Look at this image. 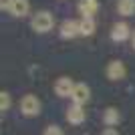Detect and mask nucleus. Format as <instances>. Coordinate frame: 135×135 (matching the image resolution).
I'll list each match as a JSON object with an SVG mask.
<instances>
[{
	"label": "nucleus",
	"instance_id": "5",
	"mask_svg": "<svg viewBox=\"0 0 135 135\" xmlns=\"http://www.w3.org/2000/svg\"><path fill=\"white\" fill-rule=\"evenodd\" d=\"M105 75H107L109 81H123L125 75H127V69H125V62L115 59V61L107 62V69H105Z\"/></svg>",
	"mask_w": 135,
	"mask_h": 135
},
{
	"label": "nucleus",
	"instance_id": "13",
	"mask_svg": "<svg viewBox=\"0 0 135 135\" xmlns=\"http://www.w3.org/2000/svg\"><path fill=\"white\" fill-rule=\"evenodd\" d=\"M95 28V18H81V36H93Z\"/></svg>",
	"mask_w": 135,
	"mask_h": 135
},
{
	"label": "nucleus",
	"instance_id": "14",
	"mask_svg": "<svg viewBox=\"0 0 135 135\" xmlns=\"http://www.w3.org/2000/svg\"><path fill=\"white\" fill-rule=\"evenodd\" d=\"M8 109H10V93L2 91V93H0V111L6 113Z\"/></svg>",
	"mask_w": 135,
	"mask_h": 135
},
{
	"label": "nucleus",
	"instance_id": "12",
	"mask_svg": "<svg viewBox=\"0 0 135 135\" xmlns=\"http://www.w3.org/2000/svg\"><path fill=\"white\" fill-rule=\"evenodd\" d=\"M117 10L121 16H133L135 14V0H117Z\"/></svg>",
	"mask_w": 135,
	"mask_h": 135
},
{
	"label": "nucleus",
	"instance_id": "7",
	"mask_svg": "<svg viewBox=\"0 0 135 135\" xmlns=\"http://www.w3.org/2000/svg\"><path fill=\"white\" fill-rule=\"evenodd\" d=\"M75 85L77 83H73V79H69V77H59L56 83H55V93L59 97H62V99H65V97H71Z\"/></svg>",
	"mask_w": 135,
	"mask_h": 135
},
{
	"label": "nucleus",
	"instance_id": "10",
	"mask_svg": "<svg viewBox=\"0 0 135 135\" xmlns=\"http://www.w3.org/2000/svg\"><path fill=\"white\" fill-rule=\"evenodd\" d=\"M77 8H79L81 18H93L97 8H99V2H97V0H79Z\"/></svg>",
	"mask_w": 135,
	"mask_h": 135
},
{
	"label": "nucleus",
	"instance_id": "11",
	"mask_svg": "<svg viewBox=\"0 0 135 135\" xmlns=\"http://www.w3.org/2000/svg\"><path fill=\"white\" fill-rule=\"evenodd\" d=\"M119 121H121L119 109H115V107H107L105 109V113H103V123L107 125V127H115Z\"/></svg>",
	"mask_w": 135,
	"mask_h": 135
},
{
	"label": "nucleus",
	"instance_id": "4",
	"mask_svg": "<svg viewBox=\"0 0 135 135\" xmlns=\"http://www.w3.org/2000/svg\"><path fill=\"white\" fill-rule=\"evenodd\" d=\"M59 34H61V38H65V40H71V38H75V36H79L81 34V20H75V18L62 20L61 28H59Z\"/></svg>",
	"mask_w": 135,
	"mask_h": 135
},
{
	"label": "nucleus",
	"instance_id": "9",
	"mask_svg": "<svg viewBox=\"0 0 135 135\" xmlns=\"http://www.w3.org/2000/svg\"><path fill=\"white\" fill-rule=\"evenodd\" d=\"M85 119H87V113H85L83 105H75L73 103V107L67 109V121L71 125H81Z\"/></svg>",
	"mask_w": 135,
	"mask_h": 135
},
{
	"label": "nucleus",
	"instance_id": "15",
	"mask_svg": "<svg viewBox=\"0 0 135 135\" xmlns=\"http://www.w3.org/2000/svg\"><path fill=\"white\" fill-rule=\"evenodd\" d=\"M42 135H65V133H62V129L59 127V125H49Z\"/></svg>",
	"mask_w": 135,
	"mask_h": 135
},
{
	"label": "nucleus",
	"instance_id": "8",
	"mask_svg": "<svg viewBox=\"0 0 135 135\" xmlns=\"http://www.w3.org/2000/svg\"><path fill=\"white\" fill-rule=\"evenodd\" d=\"M131 36V28L127 22H115L111 28V40L113 42H123Z\"/></svg>",
	"mask_w": 135,
	"mask_h": 135
},
{
	"label": "nucleus",
	"instance_id": "3",
	"mask_svg": "<svg viewBox=\"0 0 135 135\" xmlns=\"http://www.w3.org/2000/svg\"><path fill=\"white\" fill-rule=\"evenodd\" d=\"M0 8H2V10H8L12 16L22 18V16H26L28 10H30V2H28V0H2Z\"/></svg>",
	"mask_w": 135,
	"mask_h": 135
},
{
	"label": "nucleus",
	"instance_id": "6",
	"mask_svg": "<svg viewBox=\"0 0 135 135\" xmlns=\"http://www.w3.org/2000/svg\"><path fill=\"white\" fill-rule=\"evenodd\" d=\"M71 99H73L75 105H87L91 99V89H89V85L87 83H77L75 85V89H73V95H71Z\"/></svg>",
	"mask_w": 135,
	"mask_h": 135
},
{
	"label": "nucleus",
	"instance_id": "2",
	"mask_svg": "<svg viewBox=\"0 0 135 135\" xmlns=\"http://www.w3.org/2000/svg\"><path fill=\"white\" fill-rule=\"evenodd\" d=\"M40 109H42V103L32 93H28V95H24L20 99V113H22L24 117H38Z\"/></svg>",
	"mask_w": 135,
	"mask_h": 135
},
{
	"label": "nucleus",
	"instance_id": "16",
	"mask_svg": "<svg viewBox=\"0 0 135 135\" xmlns=\"http://www.w3.org/2000/svg\"><path fill=\"white\" fill-rule=\"evenodd\" d=\"M101 135H119V131H117V129H115V127H107V129L103 131V133H101Z\"/></svg>",
	"mask_w": 135,
	"mask_h": 135
},
{
	"label": "nucleus",
	"instance_id": "1",
	"mask_svg": "<svg viewBox=\"0 0 135 135\" xmlns=\"http://www.w3.org/2000/svg\"><path fill=\"white\" fill-rule=\"evenodd\" d=\"M52 24H55V16H52L49 10H40L30 18V28H32L34 32H38V34L49 32L52 28Z\"/></svg>",
	"mask_w": 135,
	"mask_h": 135
},
{
	"label": "nucleus",
	"instance_id": "17",
	"mask_svg": "<svg viewBox=\"0 0 135 135\" xmlns=\"http://www.w3.org/2000/svg\"><path fill=\"white\" fill-rule=\"evenodd\" d=\"M133 49H135V30H133Z\"/></svg>",
	"mask_w": 135,
	"mask_h": 135
}]
</instances>
